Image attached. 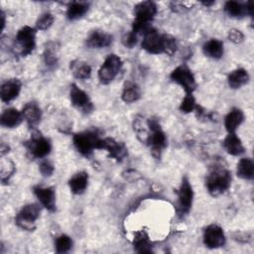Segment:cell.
<instances>
[{"mask_svg":"<svg viewBox=\"0 0 254 254\" xmlns=\"http://www.w3.org/2000/svg\"><path fill=\"white\" fill-rule=\"evenodd\" d=\"M39 170L44 177H50L54 173V166L50 161L44 160L41 162Z\"/></svg>","mask_w":254,"mask_h":254,"instance_id":"obj_34","label":"cell"},{"mask_svg":"<svg viewBox=\"0 0 254 254\" xmlns=\"http://www.w3.org/2000/svg\"><path fill=\"white\" fill-rule=\"evenodd\" d=\"M244 120L243 112L238 108H233L225 117L224 125L228 133H234Z\"/></svg>","mask_w":254,"mask_h":254,"instance_id":"obj_23","label":"cell"},{"mask_svg":"<svg viewBox=\"0 0 254 254\" xmlns=\"http://www.w3.org/2000/svg\"><path fill=\"white\" fill-rule=\"evenodd\" d=\"M28 151L36 158H44L51 152L50 141L41 134H34L26 144Z\"/></svg>","mask_w":254,"mask_h":254,"instance_id":"obj_11","label":"cell"},{"mask_svg":"<svg viewBox=\"0 0 254 254\" xmlns=\"http://www.w3.org/2000/svg\"><path fill=\"white\" fill-rule=\"evenodd\" d=\"M254 175V164L250 158H243L237 164V176L244 180H251Z\"/></svg>","mask_w":254,"mask_h":254,"instance_id":"obj_26","label":"cell"},{"mask_svg":"<svg viewBox=\"0 0 254 254\" xmlns=\"http://www.w3.org/2000/svg\"><path fill=\"white\" fill-rule=\"evenodd\" d=\"M22 114L27 124L32 128L36 127L39 124L42 117V111L40 107L36 103L32 102L27 103L25 105V107L22 110Z\"/></svg>","mask_w":254,"mask_h":254,"instance_id":"obj_18","label":"cell"},{"mask_svg":"<svg viewBox=\"0 0 254 254\" xmlns=\"http://www.w3.org/2000/svg\"><path fill=\"white\" fill-rule=\"evenodd\" d=\"M87 183H88L87 173L79 172L70 178V180L68 181V186L72 193L80 194L85 190L87 187Z\"/></svg>","mask_w":254,"mask_h":254,"instance_id":"obj_21","label":"cell"},{"mask_svg":"<svg viewBox=\"0 0 254 254\" xmlns=\"http://www.w3.org/2000/svg\"><path fill=\"white\" fill-rule=\"evenodd\" d=\"M23 114L15 108L6 109L1 115V125L6 128H14L21 124L23 121Z\"/></svg>","mask_w":254,"mask_h":254,"instance_id":"obj_19","label":"cell"},{"mask_svg":"<svg viewBox=\"0 0 254 254\" xmlns=\"http://www.w3.org/2000/svg\"><path fill=\"white\" fill-rule=\"evenodd\" d=\"M122 43L127 48H133L137 43V35L133 32L125 34V36L122 39Z\"/></svg>","mask_w":254,"mask_h":254,"instance_id":"obj_35","label":"cell"},{"mask_svg":"<svg viewBox=\"0 0 254 254\" xmlns=\"http://www.w3.org/2000/svg\"><path fill=\"white\" fill-rule=\"evenodd\" d=\"M224 11L233 18L243 17L246 12V7L236 1H227L224 5Z\"/></svg>","mask_w":254,"mask_h":254,"instance_id":"obj_30","label":"cell"},{"mask_svg":"<svg viewBox=\"0 0 254 254\" xmlns=\"http://www.w3.org/2000/svg\"><path fill=\"white\" fill-rule=\"evenodd\" d=\"M178 212L181 216L187 214L192 204L193 191L191 185L187 178H184L178 190Z\"/></svg>","mask_w":254,"mask_h":254,"instance_id":"obj_10","label":"cell"},{"mask_svg":"<svg viewBox=\"0 0 254 254\" xmlns=\"http://www.w3.org/2000/svg\"><path fill=\"white\" fill-rule=\"evenodd\" d=\"M36 30L30 26L22 27L16 35V45L22 56H27L35 49Z\"/></svg>","mask_w":254,"mask_h":254,"instance_id":"obj_8","label":"cell"},{"mask_svg":"<svg viewBox=\"0 0 254 254\" xmlns=\"http://www.w3.org/2000/svg\"><path fill=\"white\" fill-rule=\"evenodd\" d=\"M231 184V174L224 168L213 169L206 178V188L208 192L217 196L225 192Z\"/></svg>","mask_w":254,"mask_h":254,"instance_id":"obj_3","label":"cell"},{"mask_svg":"<svg viewBox=\"0 0 254 254\" xmlns=\"http://www.w3.org/2000/svg\"><path fill=\"white\" fill-rule=\"evenodd\" d=\"M40 206L36 203H29L24 205L15 217L16 223L25 230H34L36 221L40 216Z\"/></svg>","mask_w":254,"mask_h":254,"instance_id":"obj_6","label":"cell"},{"mask_svg":"<svg viewBox=\"0 0 254 254\" xmlns=\"http://www.w3.org/2000/svg\"><path fill=\"white\" fill-rule=\"evenodd\" d=\"M99 149L106 150L109 156L117 161H121L127 155V149L124 144L117 142L112 138L101 139Z\"/></svg>","mask_w":254,"mask_h":254,"instance_id":"obj_15","label":"cell"},{"mask_svg":"<svg viewBox=\"0 0 254 254\" xmlns=\"http://www.w3.org/2000/svg\"><path fill=\"white\" fill-rule=\"evenodd\" d=\"M53 22H54L53 15L51 13H45L37 21L36 27L38 30H46L52 26Z\"/></svg>","mask_w":254,"mask_h":254,"instance_id":"obj_33","label":"cell"},{"mask_svg":"<svg viewBox=\"0 0 254 254\" xmlns=\"http://www.w3.org/2000/svg\"><path fill=\"white\" fill-rule=\"evenodd\" d=\"M249 80V74L246 69L244 68H237L229 73L227 77L228 85L233 88L237 89L246 84Z\"/></svg>","mask_w":254,"mask_h":254,"instance_id":"obj_25","label":"cell"},{"mask_svg":"<svg viewBox=\"0 0 254 254\" xmlns=\"http://www.w3.org/2000/svg\"><path fill=\"white\" fill-rule=\"evenodd\" d=\"M142 48L154 55L168 54L173 55L177 50V44L171 36L161 34L157 30L150 28L145 34L142 41Z\"/></svg>","mask_w":254,"mask_h":254,"instance_id":"obj_1","label":"cell"},{"mask_svg":"<svg viewBox=\"0 0 254 254\" xmlns=\"http://www.w3.org/2000/svg\"><path fill=\"white\" fill-rule=\"evenodd\" d=\"M70 68L73 75L79 79H86L91 74V67L86 63L81 61L72 62V64H70Z\"/></svg>","mask_w":254,"mask_h":254,"instance_id":"obj_29","label":"cell"},{"mask_svg":"<svg viewBox=\"0 0 254 254\" xmlns=\"http://www.w3.org/2000/svg\"><path fill=\"white\" fill-rule=\"evenodd\" d=\"M22 83L17 78H11L5 81L0 88V96L3 102H10L14 100L20 93Z\"/></svg>","mask_w":254,"mask_h":254,"instance_id":"obj_16","label":"cell"},{"mask_svg":"<svg viewBox=\"0 0 254 254\" xmlns=\"http://www.w3.org/2000/svg\"><path fill=\"white\" fill-rule=\"evenodd\" d=\"M148 126L150 128L151 134L147 136V143L150 145L152 153L155 156L160 157L162 150L167 145V138L165 132L162 130L159 122L155 119H150L148 121Z\"/></svg>","mask_w":254,"mask_h":254,"instance_id":"obj_5","label":"cell"},{"mask_svg":"<svg viewBox=\"0 0 254 254\" xmlns=\"http://www.w3.org/2000/svg\"><path fill=\"white\" fill-rule=\"evenodd\" d=\"M157 13V6L154 2L144 1L138 3L134 7V21L132 25V32L136 35L146 33L150 27L149 24L154 19Z\"/></svg>","mask_w":254,"mask_h":254,"instance_id":"obj_2","label":"cell"},{"mask_svg":"<svg viewBox=\"0 0 254 254\" xmlns=\"http://www.w3.org/2000/svg\"><path fill=\"white\" fill-rule=\"evenodd\" d=\"M112 43L111 35L102 31H93L86 39L87 47L91 49H101L108 47Z\"/></svg>","mask_w":254,"mask_h":254,"instance_id":"obj_17","label":"cell"},{"mask_svg":"<svg viewBox=\"0 0 254 254\" xmlns=\"http://www.w3.org/2000/svg\"><path fill=\"white\" fill-rule=\"evenodd\" d=\"M121 67H122L121 59L114 54L109 55L105 59V61L103 62V64H101L98 70L99 80L104 84L111 82L117 76Z\"/></svg>","mask_w":254,"mask_h":254,"instance_id":"obj_7","label":"cell"},{"mask_svg":"<svg viewBox=\"0 0 254 254\" xmlns=\"http://www.w3.org/2000/svg\"><path fill=\"white\" fill-rule=\"evenodd\" d=\"M228 38L230 39L231 42L235 43V44H239L243 41V34L239 31V30H236V29H232L229 31V34H228Z\"/></svg>","mask_w":254,"mask_h":254,"instance_id":"obj_36","label":"cell"},{"mask_svg":"<svg viewBox=\"0 0 254 254\" xmlns=\"http://www.w3.org/2000/svg\"><path fill=\"white\" fill-rule=\"evenodd\" d=\"M101 139L93 131H84L73 136L76 150L83 156H89L94 149H99Z\"/></svg>","mask_w":254,"mask_h":254,"instance_id":"obj_4","label":"cell"},{"mask_svg":"<svg viewBox=\"0 0 254 254\" xmlns=\"http://www.w3.org/2000/svg\"><path fill=\"white\" fill-rule=\"evenodd\" d=\"M34 193L46 209L51 212L56 210V193L53 188L37 186L34 188Z\"/></svg>","mask_w":254,"mask_h":254,"instance_id":"obj_14","label":"cell"},{"mask_svg":"<svg viewBox=\"0 0 254 254\" xmlns=\"http://www.w3.org/2000/svg\"><path fill=\"white\" fill-rule=\"evenodd\" d=\"M203 243L208 248H219L225 244V235L217 224L208 225L203 231Z\"/></svg>","mask_w":254,"mask_h":254,"instance_id":"obj_12","label":"cell"},{"mask_svg":"<svg viewBox=\"0 0 254 254\" xmlns=\"http://www.w3.org/2000/svg\"><path fill=\"white\" fill-rule=\"evenodd\" d=\"M223 145L227 153L232 156H239L244 153L243 144L235 133H228L224 139Z\"/></svg>","mask_w":254,"mask_h":254,"instance_id":"obj_20","label":"cell"},{"mask_svg":"<svg viewBox=\"0 0 254 254\" xmlns=\"http://www.w3.org/2000/svg\"><path fill=\"white\" fill-rule=\"evenodd\" d=\"M88 10V4L85 2H73L66 10V16L69 20H76L81 18Z\"/></svg>","mask_w":254,"mask_h":254,"instance_id":"obj_28","label":"cell"},{"mask_svg":"<svg viewBox=\"0 0 254 254\" xmlns=\"http://www.w3.org/2000/svg\"><path fill=\"white\" fill-rule=\"evenodd\" d=\"M133 245L137 252L150 253L152 252V242L145 230H139L135 233Z\"/></svg>","mask_w":254,"mask_h":254,"instance_id":"obj_22","label":"cell"},{"mask_svg":"<svg viewBox=\"0 0 254 254\" xmlns=\"http://www.w3.org/2000/svg\"><path fill=\"white\" fill-rule=\"evenodd\" d=\"M202 51L206 57L218 60L223 55V43L219 40L211 39L203 45Z\"/></svg>","mask_w":254,"mask_h":254,"instance_id":"obj_24","label":"cell"},{"mask_svg":"<svg viewBox=\"0 0 254 254\" xmlns=\"http://www.w3.org/2000/svg\"><path fill=\"white\" fill-rule=\"evenodd\" d=\"M171 78L173 81L181 85L187 93H192L196 87L195 78L190 71V69L185 65H180L176 67L172 73Z\"/></svg>","mask_w":254,"mask_h":254,"instance_id":"obj_9","label":"cell"},{"mask_svg":"<svg viewBox=\"0 0 254 254\" xmlns=\"http://www.w3.org/2000/svg\"><path fill=\"white\" fill-rule=\"evenodd\" d=\"M69 97L71 104L82 112L89 113L93 110V104L88 95L74 83L70 85Z\"/></svg>","mask_w":254,"mask_h":254,"instance_id":"obj_13","label":"cell"},{"mask_svg":"<svg viewBox=\"0 0 254 254\" xmlns=\"http://www.w3.org/2000/svg\"><path fill=\"white\" fill-rule=\"evenodd\" d=\"M196 108L197 107L195 104V99L192 96V93H187L180 105V110L185 113H190Z\"/></svg>","mask_w":254,"mask_h":254,"instance_id":"obj_32","label":"cell"},{"mask_svg":"<svg viewBox=\"0 0 254 254\" xmlns=\"http://www.w3.org/2000/svg\"><path fill=\"white\" fill-rule=\"evenodd\" d=\"M55 246H56V250L58 253H64V252H67L71 248L72 240L69 236H67L65 234H62L61 236H59L56 239Z\"/></svg>","mask_w":254,"mask_h":254,"instance_id":"obj_31","label":"cell"},{"mask_svg":"<svg viewBox=\"0 0 254 254\" xmlns=\"http://www.w3.org/2000/svg\"><path fill=\"white\" fill-rule=\"evenodd\" d=\"M141 92L137 84L134 82H126L122 91V99L127 103L135 102L140 98Z\"/></svg>","mask_w":254,"mask_h":254,"instance_id":"obj_27","label":"cell"}]
</instances>
